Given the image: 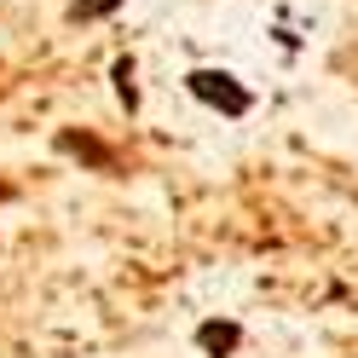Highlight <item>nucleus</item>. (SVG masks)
<instances>
[{
  "label": "nucleus",
  "mask_w": 358,
  "mask_h": 358,
  "mask_svg": "<svg viewBox=\"0 0 358 358\" xmlns=\"http://www.w3.org/2000/svg\"><path fill=\"white\" fill-rule=\"evenodd\" d=\"M185 87H191V99H203V104H214V110H226V116H249V87H237V76L231 70H191L185 76Z\"/></svg>",
  "instance_id": "nucleus-1"
},
{
  "label": "nucleus",
  "mask_w": 358,
  "mask_h": 358,
  "mask_svg": "<svg viewBox=\"0 0 358 358\" xmlns=\"http://www.w3.org/2000/svg\"><path fill=\"white\" fill-rule=\"evenodd\" d=\"M58 150H70V156H81V162H93V168H110L116 156H110L99 139H87V133H58Z\"/></svg>",
  "instance_id": "nucleus-2"
},
{
  "label": "nucleus",
  "mask_w": 358,
  "mask_h": 358,
  "mask_svg": "<svg viewBox=\"0 0 358 358\" xmlns=\"http://www.w3.org/2000/svg\"><path fill=\"white\" fill-rule=\"evenodd\" d=\"M237 341H243V329H237V324H203V329H196V347L214 352V358H226Z\"/></svg>",
  "instance_id": "nucleus-3"
},
{
  "label": "nucleus",
  "mask_w": 358,
  "mask_h": 358,
  "mask_svg": "<svg viewBox=\"0 0 358 358\" xmlns=\"http://www.w3.org/2000/svg\"><path fill=\"white\" fill-rule=\"evenodd\" d=\"M116 93L127 110H139V87H133V58H116Z\"/></svg>",
  "instance_id": "nucleus-4"
},
{
  "label": "nucleus",
  "mask_w": 358,
  "mask_h": 358,
  "mask_svg": "<svg viewBox=\"0 0 358 358\" xmlns=\"http://www.w3.org/2000/svg\"><path fill=\"white\" fill-rule=\"evenodd\" d=\"M122 0H76V17H104V12H116Z\"/></svg>",
  "instance_id": "nucleus-5"
}]
</instances>
